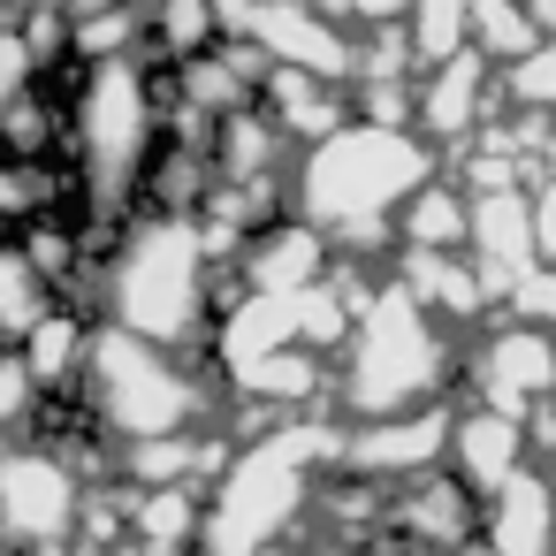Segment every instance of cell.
Instances as JSON below:
<instances>
[{"instance_id": "obj_18", "label": "cell", "mask_w": 556, "mask_h": 556, "mask_svg": "<svg viewBox=\"0 0 556 556\" xmlns=\"http://www.w3.org/2000/svg\"><path fill=\"white\" fill-rule=\"evenodd\" d=\"M260 108L290 130V146H305V138H320L351 115V85H328V77H305V70H267Z\"/></svg>"}, {"instance_id": "obj_3", "label": "cell", "mask_w": 556, "mask_h": 556, "mask_svg": "<svg viewBox=\"0 0 556 556\" xmlns=\"http://www.w3.org/2000/svg\"><path fill=\"white\" fill-rule=\"evenodd\" d=\"M450 374H457V351H450V328L396 282L381 275L358 313H351V336L336 351V412L343 419H374V412H404V404H427V396H450Z\"/></svg>"}, {"instance_id": "obj_25", "label": "cell", "mask_w": 556, "mask_h": 556, "mask_svg": "<svg viewBox=\"0 0 556 556\" xmlns=\"http://www.w3.org/2000/svg\"><path fill=\"white\" fill-rule=\"evenodd\" d=\"M503 313H518V320H541V328H556V260H533L510 290H503Z\"/></svg>"}, {"instance_id": "obj_13", "label": "cell", "mask_w": 556, "mask_h": 556, "mask_svg": "<svg viewBox=\"0 0 556 556\" xmlns=\"http://www.w3.org/2000/svg\"><path fill=\"white\" fill-rule=\"evenodd\" d=\"M328 260H336V244L305 214H275L237 244L229 267H237V290H305V282L328 275Z\"/></svg>"}, {"instance_id": "obj_24", "label": "cell", "mask_w": 556, "mask_h": 556, "mask_svg": "<svg viewBox=\"0 0 556 556\" xmlns=\"http://www.w3.org/2000/svg\"><path fill=\"white\" fill-rule=\"evenodd\" d=\"M39 412V381L24 374V351L16 343H0V434H24Z\"/></svg>"}, {"instance_id": "obj_6", "label": "cell", "mask_w": 556, "mask_h": 556, "mask_svg": "<svg viewBox=\"0 0 556 556\" xmlns=\"http://www.w3.org/2000/svg\"><path fill=\"white\" fill-rule=\"evenodd\" d=\"M244 39L260 47L267 70H305L328 85H351V70H358V31L343 16H328L320 0H260L244 16Z\"/></svg>"}, {"instance_id": "obj_32", "label": "cell", "mask_w": 556, "mask_h": 556, "mask_svg": "<svg viewBox=\"0 0 556 556\" xmlns=\"http://www.w3.org/2000/svg\"><path fill=\"white\" fill-rule=\"evenodd\" d=\"M548 472H556V465H548Z\"/></svg>"}, {"instance_id": "obj_16", "label": "cell", "mask_w": 556, "mask_h": 556, "mask_svg": "<svg viewBox=\"0 0 556 556\" xmlns=\"http://www.w3.org/2000/svg\"><path fill=\"white\" fill-rule=\"evenodd\" d=\"M199 548V488H138L123 495V556H191Z\"/></svg>"}, {"instance_id": "obj_15", "label": "cell", "mask_w": 556, "mask_h": 556, "mask_svg": "<svg viewBox=\"0 0 556 556\" xmlns=\"http://www.w3.org/2000/svg\"><path fill=\"white\" fill-rule=\"evenodd\" d=\"M442 328H480L488 313H495V298H488V282H480V267L465 260V252H434V244H396V267H389Z\"/></svg>"}, {"instance_id": "obj_20", "label": "cell", "mask_w": 556, "mask_h": 556, "mask_svg": "<svg viewBox=\"0 0 556 556\" xmlns=\"http://www.w3.org/2000/svg\"><path fill=\"white\" fill-rule=\"evenodd\" d=\"M54 305V282L31 267L16 237H0V343H24V328Z\"/></svg>"}, {"instance_id": "obj_28", "label": "cell", "mask_w": 556, "mask_h": 556, "mask_svg": "<svg viewBox=\"0 0 556 556\" xmlns=\"http://www.w3.org/2000/svg\"><path fill=\"white\" fill-rule=\"evenodd\" d=\"M526 9H533V24H541V31H556V0H526Z\"/></svg>"}, {"instance_id": "obj_14", "label": "cell", "mask_w": 556, "mask_h": 556, "mask_svg": "<svg viewBox=\"0 0 556 556\" xmlns=\"http://www.w3.org/2000/svg\"><path fill=\"white\" fill-rule=\"evenodd\" d=\"M526 457H533V442H526V419H518V412H495V404H480V396H472V404H457L442 465H450L472 495H488L495 480H510Z\"/></svg>"}, {"instance_id": "obj_26", "label": "cell", "mask_w": 556, "mask_h": 556, "mask_svg": "<svg viewBox=\"0 0 556 556\" xmlns=\"http://www.w3.org/2000/svg\"><path fill=\"white\" fill-rule=\"evenodd\" d=\"M533 237H541V260H556V176L533 184Z\"/></svg>"}, {"instance_id": "obj_23", "label": "cell", "mask_w": 556, "mask_h": 556, "mask_svg": "<svg viewBox=\"0 0 556 556\" xmlns=\"http://www.w3.org/2000/svg\"><path fill=\"white\" fill-rule=\"evenodd\" d=\"M541 39V24H533V9L526 0H472V47L503 70L510 54H526Z\"/></svg>"}, {"instance_id": "obj_5", "label": "cell", "mask_w": 556, "mask_h": 556, "mask_svg": "<svg viewBox=\"0 0 556 556\" xmlns=\"http://www.w3.org/2000/svg\"><path fill=\"white\" fill-rule=\"evenodd\" d=\"M85 472L47 434H0V548H54L77 533Z\"/></svg>"}, {"instance_id": "obj_11", "label": "cell", "mask_w": 556, "mask_h": 556, "mask_svg": "<svg viewBox=\"0 0 556 556\" xmlns=\"http://www.w3.org/2000/svg\"><path fill=\"white\" fill-rule=\"evenodd\" d=\"M465 199H472L465 260L480 267L488 298L503 305V290L541 260V237H533V184H465Z\"/></svg>"}, {"instance_id": "obj_9", "label": "cell", "mask_w": 556, "mask_h": 556, "mask_svg": "<svg viewBox=\"0 0 556 556\" xmlns=\"http://www.w3.org/2000/svg\"><path fill=\"white\" fill-rule=\"evenodd\" d=\"M472 526H480V495H472L457 472L427 465V472H412V480H389L374 548H381V541H389L396 556H412V548H457V541H472Z\"/></svg>"}, {"instance_id": "obj_10", "label": "cell", "mask_w": 556, "mask_h": 556, "mask_svg": "<svg viewBox=\"0 0 556 556\" xmlns=\"http://www.w3.org/2000/svg\"><path fill=\"white\" fill-rule=\"evenodd\" d=\"M495 108H503V92H495V62H488L480 47H465V54H450V62H434V70L412 77V130H419L427 146H442V161H450Z\"/></svg>"}, {"instance_id": "obj_22", "label": "cell", "mask_w": 556, "mask_h": 556, "mask_svg": "<svg viewBox=\"0 0 556 556\" xmlns=\"http://www.w3.org/2000/svg\"><path fill=\"white\" fill-rule=\"evenodd\" d=\"M495 92H503V108H541V115H556V31H541L526 54H510L503 77H495Z\"/></svg>"}, {"instance_id": "obj_4", "label": "cell", "mask_w": 556, "mask_h": 556, "mask_svg": "<svg viewBox=\"0 0 556 556\" xmlns=\"http://www.w3.org/2000/svg\"><path fill=\"white\" fill-rule=\"evenodd\" d=\"M77 404L108 442H146V434H184L214 419V389L199 381L191 351H168L153 336H130L115 320H92Z\"/></svg>"}, {"instance_id": "obj_21", "label": "cell", "mask_w": 556, "mask_h": 556, "mask_svg": "<svg viewBox=\"0 0 556 556\" xmlns=\"http://www.w3.org/2000/svg\"><path fill=\"white\" fill-rule=\"evenodd\" d=\"M404 47L419 70L450 62L472 47V0H412V16H404Z\"/></svg>"}, {"instance_id": "obj_7", "label": "cell", "mask_w": 556, "mask_h": 556, "mask_svg": "<svg viewBox=\"0 0 556 556\" xmlns=\"http://www.w3.org/2000/svg\"><path fill=\"white\" fill-rule=\"evenodd\" d=\"M450 419H457L450 396H427V404H404V412H374V419H343V457L336 465H351L366 480H412V472L442 465Z\"/></svg>"}, {"instance_id": "obj_12", "label": "cell", "mask_w": 556, "mask_h": 556, "mask_svg": "<svg viewBox=\"0 0 556 556\" xmlns=\"http://www.w3.org/2000/svg\"><path fill=\"white\" fill-rule=\"evenodd\" d=\"M472 556H556V472L548 465L526 457L510 480L480 495Z\"/></svg>"}, {"instance_id": "obj_2", "label": "cell", "mask_w": 556, "mask_h": 556, "mask_svg": "<svg viewBox=\"0 0 556 556\" xmlns=\"http://www.w3.org/2000/svg\"><path fill=\"white\" fill-rule=\"evenodd\" d=\"M222 298H237V267L206 252V229L184 206H130L100 252V320L168 351H206Z\"/></svg>"}, {"instance_id": "obj_31", "label": "cell", "mask_w": 556, "mask_h": 556, "mask_svg": "<svg viewBox=\"0 0 556 556\" xmlns=\"http://www.w3.org/2000/svg\"><path fill=\"white\" fill-rule=\"evenodd\" d=\"M358 556H366V548H358Z\"/></svg>"}, {"instance_id": "obj_27", "label": "cell", "mask_w": 556, "mask_h": 556, "mask_svg": "<svg viewBox=\"0 0 556 556\" xmlns=\"http://www.w3.org/2000/svg\"><path fill=\"white\" fill-rule=\"evenodd\" d=\"M206 9H214V16H222V31H244V16H252V9H260V0H206Z\"/></svg>"}, {"instance_id": "obj_1", "label": "cell", "mask_w": 556, "mask_h": 556, "mask_svg": "<svg viewBox=\"0 0 556 556\" xmlns=\"http://www.w3.org/2000/svg\"><path fill=\"white\" fill-rule=\"evenodd\" d=\"M442 168V146H427L412 123L343 115L336 130L305 138L290 161V214H305L343 260L396 252V206Z\"/></svg>"}, {"instance_id": "obj_29", "label": "cell", "mask_w": 556, "mask_h": 556, "mask_svg": "<svg viewBox=\"0 0 556 556\" xmlns=\"http://www.w3.org/2000/svg\"><path fill=\"white\" fill-rule=\"evenodd\" d=\"M412 556H472V541H457V548H412Z\"/></svg>"}, {"instance_id": "obj_19", "label": "cell", "mask_w": 556, "mask_h": 556, "mask_svg": "<svg viewBox=\"0 0 556 556\" xmlns=\"http://www.w3.org/2000/svg\"><path fill=\"white\" fill-rule=\"evenodd\" d=\"M465 222H472V199L457 176H427L404 206H396V244H434V252H465Z\"/></svg>"}, {"instance_id": "obj_30", "label": "cell", "mask_w": 556, "mask_h": 556, "mask_svg": "<svg viewBox=\"0 0 556 556\" xmlns=\"http://www.w3.org/2000/svg\"><path fill=\"white\" fill-rule=\"evenodd\" d=\"M0 237H9V214H0Z\"/></svg>"}, {"instance_id": "obj_8", "label": "cell", "mask_w": 556, "mask_h": 556, "mask_svg": "<svg viewBox=\"0 0 556 556\" xmlns=\"http://www.w3.org/2000/svg\"><path fill=\"white\" fill-rule=\"evenodd\" d=\"M465 381H472V396H480V404H495V412H518V419H526V412L556 389V328L518 320V313L488 320V336H480V351H472Z\"/></svg>"}, {"instance_id": "obj_17", "label": "cell", "mask_w": 556, "mask_h": 556, "mask_svg": "<svg viewBox=\"0 0 556 556\" xmlns=\"http://www.w3.org/2000/svg\"><path fill=\"white\" fill-rule=\"evenodd\" d=\"M85 343H92V313H77L70 298H54L31 328H24V374L39 381V396H77V374H85Z\"/></svg>"}]
</instances>
